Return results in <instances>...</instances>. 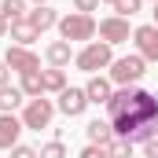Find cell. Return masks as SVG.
<instances>
[{
    "label": "cell",
    "instance_id": "6da1fadb",
    "mask_svg": "<svg viewBox=\"0 0 158 158\" xmlns=\"http://www.w3.org/2000/svg\"><path fill=\"white\" fill-rule=\"evenodd\" d=\"M107 114H110L114 136L129 143H147L158 132V99L147 88H132V85L118 88L107 103Z\"/></svg>",
    "mask_w": 158,
    "mask_h": 158
},
{
    "label": "cell",
    "instance_id": "7a4b0ae2",
    "mask_svg": "<svg viewBox=\"0 0 158 158\" xmlns=\"http://www.w3.org/2000/svg\"><path fill=\"white\" fill-rule=\"evenodd\" d=\"M74 63H77V70H85V74H96V70H103V66L114 63V52H110L107 40H88L77 55H74Z\"/></svg>",
    "mask_w": 158,
    "mask_h": 158
},
{
    "label": "cell",
    "instance_id": "3957f363",
    "mask_svg": "<svg viewBox=\"0 0 158 158\" xmlns=\"http://www.w3.org/2000/svg\"><path fill=\"white\" fill-rule=\"evenodd\" d=\"M143 74H147V59H143L140 52H136V55H121V59L110 63V81L121 85V88H125V85H136Z\"/></svg>",
    "mask_w": 158,
    "mask_h": 158
},
{
    "label": "cell",
    "instance_id": "277c9868",
    "mask_svg": "<svg viewBox=\"0 0 158 158\" xmlns=\"http://www.w3.org/2000/svg\"><path fill=\"white\" fill-rule=\"evenodd\" d=\"M96 26H99V22H96L92 15L74 11V15H63V19H59V37L70 40V44H74V40H92L96 37Z\"/></svg>",
    "mask_w": 158,
    "mask_h": 158
},
{
    "label": "cell",
    "instance_id": "5b68a950",
    "mask_svg": "<svg viewBox=\"0 0 158 158\" xmlns=\"http://www.w3.org/2000/svg\"><path fill=\"white\" fill-rule=\"evenodd\" d=\"M52 114H55V103L52 99H44V96H37V99H30L26 103V110H22V125L26 129H48L52 125Z\"/></svg>",
    "mask_w": 158,
    "mask_h": 158
},
{
    "label": "cell",
    "instance_id": "8992f818",
    "mask_svg": "<svg viewBox=\"0 0 158 158\" xmlns=\"http://www.w3.org/2000/svg\"><path fill=\"white\" fill-rule=\"evenodd\" d=\"M4 63L11 66V70H19V74H37L40 70V59L30 52V48H22V44H15V48H7V55H4Z\"/></svg>",
    "mask_w": 158,
    "mask_h": 158
},
{
    "label": "cell",
    "instance_id": "52a82bcc",
    "mask_svg": "<svg viewBox=\"0 0 158 158\" xmlns=\"http://www.w3.org/2000/svg\"><path fill=\"white\" fill-rule=\"evenodd\" d=\"M132 40H136V48L147 63H158V26H136Z\"/></svg>",
    "mask_w": 158,
    "mask_h": 158
},
{
    "label": "cell",
    "instance_id": "ba28073f",
    "mask_svg": "<svg viewBox=\"0 0 158 158\" xmlns=\"http://www.w3.org/2000/svg\"><path fill=\"white\" fill-rule=\"evenodd\" d=\"M85 107H88L85 88H63V92H59V110H63L66 118H81Z\"/></svg>",
    "mask_w": 158,
    "mask_h": 158
},
{
    "label": "cell",
    "instance_id": "9c48e42d",
    "mask_svg": "<svg viewBox=\"0 0 158 158\" xmlns=\"http://www.w3.org/2000/svg\"><path fill=\"white\" fill-rule=\"evenodd\" d=\"M96 33L107 40V44H121V40H129V19H121V15L103 19V22L96 26Z\"/></svg>",
    "mask_w": 158,
    "mask_h": 158
},
{
    "label": "cell",
    "instance_id": "30bf717a",
    "mask_svg": "<svg viewBox=\"0 0 158 158\" xmlns=\"http://www.w3.org/2000/svg\"><path fill=\"white\" fill-rule=\"evenodd\" d=\"M26 125L22 118H15V114H0V151H11L15 143H19V132H22Z\"/></svg>",
    "mask_w": 158,
    "mask_h": 158
},
{
    "label": "cell",
    "instance_id": "8fae6325",
    "mask_svg": "<svg viewBox=\"0 0 158 158\" xmlns=\"http://www.w3.org/2000/svg\"><path fill=\"white\" fill-rule=\"evenodd\" d=\"M26 22L44 33V30H52V26H59V15H55V7H48V4H33V11H26Z\"/></svg>",
    "mask_w": 158,
    "mask_h": 158
},
{
    "label": "cell",
    "instance_id": "7c38bea8",
    "mask_svg": "<svg viewBox=\"0 0 158 158\" xmlns=\"http://www.w3.org/2000/svg\"><path fill=\"white\" fill-rule=\"evenodd\" d=\"M85 96H88V103H110L114 88H110V81H107V77H92L88 85H85Z\"/></svg>",
    "mask_w": 158,
    "mask_h": 158
},
{
    "label": "cell",
    "instance_id": "4fadbf2b",
    "mask_svg": "<svg viewBox=\"0 0 158 158\" xmlns=\"http://www.w3.org/2000/svg\"><path fill=\"white\" fill-rule=\"evenodd\" d=\"M85 136H88V143H103V147H107V143H110V140H114V129H110V121H88V125H85Z\"/></svg>",
    "mask_w": 158,
    "mask_h": 158
},
{
    "label": "cell",
    "instance_id": "5bb4252c",
    "mask_svg": "<svg viewBox=\"0 0 158 158\" xmlns=\"http://www.w3.org/2000/svg\"><path fill=\"white\" fill-rule=\"evenodd\" d=\"M44 55H48V63H52V66H59V70H63V66L74 59V52H70V40H52Z\"/></svg>",
    "mask_w": 158,
    "mask_h": 158
},
{
    "label": "cell",
    "instance_id": "9a60e30c",
    "mask_svg": "<svg viewBox=\"0 0 158 158\" xmlns=\"http://www.w3.org/2000/svg\"><path fill=\"white\" fill-rule=\"evenodd\" d=\"M7 33H11V40H19L22 48H30V44H33V40L40 37V33L33 30V26H30V22H26V19H19V22H11V30H7Z\"/></svg>",
    "mask_w": 158,
    "mask_h": 158
},
{
    "label": "cell",
    "instance_id": "2e32d148",
    "mask_svg": "<svg viewBox=\"0 0 158 158\" xmlns=\"http://www.w3.org/2000/svg\"><path fill=\"white\" fill-rule=\"evenodd\" d=\"M22 103V88L15 85H4L0 88V114H15V107Z\"/></svg>",
    "mask_w": 158,
    "mask_h": 158
},
{
    "label": "cell",
    "instance_id": "e0dca14e",
    "mask_svg": "<svg viewBox=\"0 0 158 158\" xmlns=\"http://www.w3.org/2000/svg\"><path fill=\"white\" fill-rule=\"evenodd\" d=\"M40 81H44V92H63V88H66V74H63L59 66L44 70V74H40Z\"/></svg>",
    "mask_w": 158,
    "mask_h": 158
},
{
    "label": "cell",
    "instance_id": "ac0fdd59",
    "mask_svg": "<svg viewBox=\"0 0 158 158\" xmlns=\"http://www.w3.org/2000/svg\"><path fill=\"white\" fill-rule=\"evenodd\" d=\"M22 96H30V99H37V96H44V81H40V70L37 74H22Z\"/></svg>",
    "mask_w": 158,
    "mask_h": 158
},
{
    "label": "cell",
    "instance_id": "d6986e66",
    "mask_svg": "<svg viewBox=\"0 0 158 158\" xmlns=\"http://www.w3.org/2000/svg\"><path fill=\"white\" fill-rule=\"evenodd\" d=\"M0 15H4L7 22L26 19V0H0Z\"/></svg>",
    "mask_w": 158,
    "mask_h": 158
},
{
    "label": "cell",
    "instance_id": "ffe728a7",
    "mask_svg": "<svg viewBox=\"0 0 158 158\" xmlns=\"http://www.w3.org/2000/svg\"><path fill=\"white\" fill-rule=\"evenodd\" d=\"M107 147H110V158H132V143H129V140H121V136H114Z\"/></svg>",
    "mask_w": 158,
    "mask_h": 158
},
{
    "label": "cell",
    "instance_id": "44dd1931",
    "mask_svg": "<svg viewBox=\"0 0 158 158\" xmlns=\"http://www.w3.org/2000/svg\"><path fill=\"white\" fill-rule=\"evenodd\" d=\"M37 155H40V158H66V147H63V140H48Z\"/></svg>",
    "mask_w": 158,
    "mask_h": 158
},
{
    "label": "cell",
    "instance_id": "7402d4cb",
    "mask_svg": "<svg viewBox=\"0 0 158 158\" xmlns=\"http://www.w3.org/2000/svg\"><path fill=\"white\" fill-rule=\"evenodd\" d=\"M140 4H143V0H114V11H118L121 19H132V15L140 11Z\"/></svg>",
    "mask_w": 158,
    "mask_h": 158
},
{
    "label": "cell",
    "instance_id": "603a6c76",
    "mask_svg": "<svg viewBox=\"0 0 158 158\" xmlns=\"http://www.w3.org/2000/svg\"><path fill=\"white\" fill-rule=\"evenodd\" d=\"M81 158H110V147H103V143H88V147L81 151Z\"/></svg>",
    "mask_w": 158,
    "mask_h": 158
},
{
    "label": "cell",
    "instance_id": "cb8c5ba5",
    "mask_svg": "<svg viewBox=\"0 0 158 158\" xmlns=\"http://www.w3.org/2000/svg\"><path fill=\"white\" fill-rule=\"evenodd\" d=\"M11 158H40V155L33 147H26V143H15V147H11Z\"/></svg>",
    "mask_w": 158,
    "mask_h": 158
},
{
    "label": "cell",
    "instance_id": "d4e9b609",
    "mask_svg": "<svg viewBox=\"0 0 158 158\" xmlns=\"http://www.w3.org/2000/svg\"><path fill=\"white\" fill-rule=\"evenodd\" d=\"M74 7H77L81 15H88V11H96V7H99V0H74Z\"/></svg>",
    "mask_w": 158,
    "mask_h": 158
},
{
    "label": "cell",
    "instance_id": "484cf974",
    "mask_svg": "<svg viewBox=\"0 0 158 158\" xmlns=\"http://www.w3.org/2000/svg\"><path fill=\"white\" fill-rule=\"evenodd\" d=\"M143 158H158V136H151V140L143 143Z\"/></svg>",
    "mask_w": 158,
    "mask_h": 158
},
{
    "label": "cell",
    "instance_id": "4316f807",
    "mask_svg": "<svg viewBox=\"0 0 158 158\" xmlns=\"http://www.w3.org/2000/svg\"><path fill=\"white\" fill-rule=\"evenodd\" d=\"M7 77H11V66H7V63H4V59H0V88H4V85H7Z\"/></svg>",
    "mask_w": 158,
    "mask_h": 158
},
{
    "label": "cell",
    "instance_id": "83f0119b",
    "mask_svg": "<svg viewBox=\"0 0 158 158\" xmlns=\"http://www.w3.org/2000/svg\"><path fill=\"white\" fill-rule=\"evenodd\" d=\"M7 30H11V22H7V19H4V15H0V37H4V33H7Z\"/></svg>",
    "mask_w": 158,
    "mask_h": 158
},
{
    "label": "cell",
    "instance_id": "f1b7e54d",
    "mask_svg": "<svg viewBox=\"0 0 158 158\" xmlns=\"http://www.w3.org/2000/svg\"><path fill=\"white\" fill-rule=\"evenodd\" d=\"M155 26H158V4H155Z\"/></svg>",
    "mask_w": 158,
    "mask_h": 158
},
{
    "label": "cell",
    "instance_id": "f546056e",
    "mask_svg": "<svg viewBox=\"0 0 158 158\" xmlns=\"http://www.w3.org/2000/svg\"><path fill=\"white\" fill-rule=\"evenodd\" d=\"M33 4H48V0H33Z\"/></svg>",
    "mask_w": 158,
    "mask_h": 158
},
{
    "label": "cell",
    "instance_id": "4dcf8cb0",
    "mask_svg": "<svg viewBox=\"0 0 158 158\" xmlns=\"http://www.w3.org/2000/svg\"><path fill=\"white\" fill-rule=\"evenodd\" d=\"M107 4H114V0H107Z\"/></svg>",
    "mask_w": 158,
    "mask_h": 158
},
{
    "label": "cell",
    "instance_id": "1f68e13d",
    "mask_svg": "<svg viewBox=\"0 0 158 158\" xmlns=\"http://www.w3.org/2000/svg\"><path fill=\"white\" fill-rule=\"evenodd\" d=\"M151 4H158V0H151Z\"/></svg>",
    "mask_w": 158,
    "mask_h": 158
}]
</instances>
